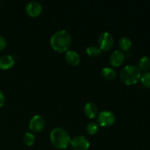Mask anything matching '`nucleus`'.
Here are the masks:
<instances>
[{"label":"nucleus","instance_id":"nucleus-9","mask_svg":"<svg viewBox=\"0 0 150 150\" xmlns=\"http://www.w3.org/2000/svg\"><path fill=\"white\" fill-rule=\"evenodd\" d=\"M125 59V53L121 50H116L110 56V64L114 67H119L123 64Z\"/></svg>","mask_w":150,"mask_h":150},{"label":"nucleus","instance_id":"nucleus-16","mask_svg":"<svg viewBox=\"0 0 150 150\" xmlns=\"http://www.w3.org/2000/svg\"><path fill=\"white\" fill-rule=\"evenodd\" d=\"M86 51L88 55L92 57H98V56H100L101 54L100 48L98 46H96V45H91V46H89L86 49Z\"/></svg>","mask_w":150,"mask_h":150},{"label":"nucleus","instance_id":"nucleus-7","mask_svg":"<svg viewBox=\"0 0 150 150\" xmlns=\"http://www.w3.org/2000/svg\"><path fill=\"white\" fill-rule=\"evenodd\" d=\"M45 125V121L43 117L40 115H35L29 121V127L32 132L39 133L43 130Z\"/></svg>","mask_w":150,"mask_h":150},{"label":"nucleus","instance_id":"nucleus-15","mask_svg":"<svg viewBox=\"0 0 150 150\" xmlns=\"http://www.w3.org/2000/svg\"><path fill=\"white\" fill-rule=\"evenodd\" d=\"M139 69L140 70H147L150 68V58L147 56H144L139 61Z\"/></svg>","mask_w":150,"mask_h":150},{"label":"nucleus","instance_id":"nucleus-10","mask_svg":"<svg viewBox=\"0 0 150 150\" xmlns=\"http://www.w3.org/2000/svg\"><path fill=\"white\" fill-rule=\"evenodd\" d=\"M83 111L86 117L89 119H93L98 115V108L94 103L88 102L83 107Z\"/></svg>","mask_w":150,"mask_h":150},{"label":"nucleus","instance_id":"nucleus-12","mask_svg":"<svg viewBox=\"0 0 150 150\" xmlns=\"http://www.w3.org/2000/svg\"><path fill=\"white\" fill-rule=\"evenodd\" d=\"M15 60L12 56L4 55L0 58V69L1 70H8L13 67Z\"/></svg>","mask_w":150,"mask_h":150},{"label":"nucleus","instance_id":"nucleus-5","mask_svg":"<svg viewBox=\"0 0 150 150\" xmlns=\"http://www.w3.org/2000/svg\"><path fill=\"white\" fill-rule=\"evenodd\" d=\"M116 121V117L114 113L108 110L101 111L98 117V124L102 127H109Z\"/></svg>","mask_w":150,"mask_h":150},{"label":"nucleus","instance_id":"nucleus-8","mask_svg":"<svg viewBox=\"0 0 150 150\" xmlns=\"http://www.w3.org/2000/svg\"><path fill=\"white\" fill-rule=\"evenodd\" d=\"M25 11L31 17H37L42 13V6L38 1H32L26 5Z\"/></svg>","mask_w":150,"mask_h":150},{"label":"nucleus","instance_id":"nucleus-3","mask_svg":"<svg viewBox=\"0 0 150 150\" xmlns=\"http://www.w3.org/2000/svg\"><path fill=\"white\" fill-rule=\"evenodd\" d=\"M120 79L126 85H133L140 80L142 73L139 67L135 65H127L120 71Z\"/></svg>","mask_w":150,"mask_h":150},{"label":"nucleus","instance_id":"nucleus-14","mask_svg":"<svg viewBox=\"0 0 150 150\" xmlns=\"http://www.w3.org/2000/svg\"><path fill=\"white\" fill-rule=\"evenodd\" d=\"M119 45L123 51H128L132 47V41L127 37H122L120 39Z\"/></svg>","mask_w":150,"mask_h":150},{"label":"nucleus","instance_id":"nucleus-2","mask_svg":"<svg viewBox=\"0 0 150 150\" xmlns=\"http://www.w3.org/2000/svg\"><path fill=\"white\" fill-rule=\"evenodd\" d=\"M50 141L55 148L64 149L70 144V136L68 132L62 127H55L50 133Z\"/></svg>","mask_w":150,"mask_h":150},{"label":"nucleus","instance_id":"nucleus-17","mask_svg":"<svg viewBox=\"0 0 150 150\" xmlns=\"http://www.w3.org/2000/svg\"><path fill=\"white\" fill-rule=\"evenodd\" d=\"M35 136H34L33 133L30 132H26L23 136V142L26 146H32L35 144Z\"/></svg>","mask_w":150,"mask_h":150},{"label":"nucleus","instance_id":"nucleus-6","mask_svg":"<svg viewBox=\"0 0 150 150\" xmlns=\"http://www.w3.org/2000/svg\"><path fill=\"white\" fill-rule=\"evenodd\" d=\"M70 145L73 150H88L90 144L86 137L83 136H77L71 139Z\"/></svg>","mask_w":150,"mask_h":150},{"label":"nucleus","instance_id":"nucleus-1","mask_svg":"<svg viewBox=\"0 0 150 150\" xmlns=\"http://www.w3.org/2000/svg\"><path fill=\"white\" fill-rule=\"evenodd\" d=\"M71 42V35L64 29L57 31L50 40L51 48L59 53H64L69 51Z\"/></svg>","mask_w":150,"mask_h":150},{"label":"nucleus","instance_id":"nucleus-11","mask_svg":"<svg viewBox=\"0 0 150 150\" xmlns=\"http://www.w3.org/2000/svg\"><path fill=\"white\" fill-rule=\"evenodd\" d=\"M64 57H65L67 62L71 65H77L81 62L80 55L79 54V53L75 51H70V50L67 51L65 53Z\"/></svg>","mask_w":150,"mask_h":150},{"label":"nucleus","instance_id":"nucleus-20","mask_svg":"<svg viewBox=\"0 0 150 150\" xmlns=\"http://www.w3.org/2000/svg\"><path fill=\"white\" fill-rule=\"evenodd\" d=\"M7 45V41L3 36L0 35V51L4 49Z\"/></svg>","mask_w":150,"mask_h":150},{"label":"nucleus","instance_id":"nucleus-13","mask_svg":"<svg viewBox=\"0 0 150 150\" xmlns=\"http://www.w3.org/2000/svg\"><path fill=\"white\" fill-rule=\"evenodd\" d=\"M101 75L104 79L107 80H113L117 76V73L114 69L111 67H104L101 71Z\"/></svg>","mask_w":150,"mask_h":150},{"label":"nucleus","instance_id":"nucleus-19","mask_svg":"<svg viewBox=\"0 0 150 150\" xmlns=\"http://www.w3.org/2000/svg\"><path fill=\"white\" fill-rule=\"evenodd\" d=\"M142 83L146 88H150V72L144 73L140 79Z\"/></svg>","mask_w":150,"mask_h":150},{"label":"nucleus","instance_id":"nucleus-4","mask_svg":"<svg viewBox=\"0 0 150 150\" xmlns=\"http://www.w3.org/2000/svg\"><path fill=\"white\" fill-rule=\"evenodd\" d=\"M114 40L112 35L108 32H103L98 38V45L101 51H108L113 48Z\"/></svg>","mask_w":150,"mask_h":150},{"label":"nucleus","instance_id":"nucleus-21","mask_svg":"<svg viewBox=\"0 0 150 150\" xmlns=\"http://www.w3.org/2000/svg\"><path fill=\"white\" fill-rule=\"evenodd\" d=\"M4 102H5V97H4L3 92L0 90V108L4 105Z\"/></svg>","mask_w":150,"mask_h":150},{"label":"nucleus","instance_id":"nucleus-18","mask_svg":"<svg viewBox=\"0 0 150 150\" xmlns=\"http://www.w3.org/2000/svg\"><path fill=\"white\" fill-rule=\"evenodd\" d=\"M86 132L89 133V135H95L99 130V127L98 125L95 122H89V124L86 125Z\"/></svg>","mask_w":150,"mask_h":150}]
</instances>
